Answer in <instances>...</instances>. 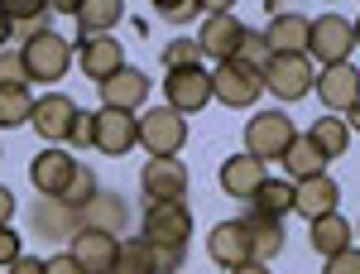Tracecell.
<instances>
[{
    "instance_id": "6da1fadb",
    "label": "cell",
    "mask_w": 360,
    "mask_h": 274,
    "mask_svg": "<svg viewBox=\"0 0 360 274\" xmlns=\"http://www.w3.org/2000/svg\"><path fill=\"white\" fill-rule=\"evenodd\" d=\"M20 58H25V73L29 82H63L68 77V68H72V44L53 34V29L44 25H25L20 29Z\"/></svg>"
},
{
    "instance_id": "7a4b0ae2",
    "label": "cell",
    "mask_w": 360,
    "mask_h": 274,
    "mask_svg": "<svg viewBox=\"0 0 360 274\" xmlns=\"http://www.w3.org/2000/svg\"><path fill=\"white\" fill-rule=\"evenodd\" d=\"M183 144H188V116H178L173 106L139 111V149L149 159H178Z\"/></svg>"
},
{
    "instance_id": "3957f363",
    "label": "cell",
    "mask_w": 360,
    "mask_h": 274,
    "mask_svg": "<svg viewBox=\"0 0 360 274\" xmlns=\"http://www.w3.org/2000/svg\"><path fill=\"white\" fill-rule=\"evenodd\" d=\"M298 135V125H293V116L288 111H255L245 120V154L250 159H283V149L293 144Z\"/></svg>"
},
{
    "instance_id": "277c9868",
    "label": "cell",
    "mask_w": 360,
    "mask_h": 274,
    "mask_svg": "<svg viewBox=\"0 0 360 274\" xmlns=\"http://www.w3.org/2000/svg\"><path fill=\"white\" fill-rule=\"evenodd\" d=\"M351 49H356V34H351V20L346 15H317L307 25V58L332 68V63H351Z\"/></svg>"
},
{
    "instance_id": "5b68a950",
    "label": "cell",
    "mask_w": 360,
    "mask_h": 274,
    "mask_svg": "<svg viewBox=\"0 0 360 274\" xmlns=\"http://www.w3.org/2000/svg\"><path fill=\"white\" fill-rule=\"evenodd\" d=\"M264 96V77L255 73V68H245V63H217L212 68V101H221V106H231V111H245V106H255Z\"/></svg>"
},
{
    "instance_id": "8992f818",
    "label": "cell",
    "mask_w": 360,
    "mask_h": 274,
    "mask_svg": "<svg viewBox=\"0 0 360 274\" xmlns=\"http://www.w3.org/2000/svg\"><path fill=\"white\" fill-rule=\"evenodd\" d=\"M317 82V68L307 54H274L269 68H264V87L274 92L278 101H303Z\"/></svg>"
},
{
    "instance_id": "52a82bcc",
    "label": "cell",
    "mask_w": 360,
    "mask_h": 274,
    "mask_svg": "<svg viewBox=\"0 0 360 274\" xmlns=\"http://www.w3.org/2000/svg\"><path fill=\"white\" fill-rule=\"evenodd\" d=\"M212 101V73L207 68H173L164 73V106H173L178 116H197Z\"/></svg>"
},
{
    "instance_id": "ba28073f",
    "label": "cell",
    "mask_w": 360,
    "mask_h": 274,
    "mask_svg": "<svg viewBox=\"0 0 360 274\" xmlns=\"http://www.w3.org/2000/svg\"><path fill=\"white\" fill-rule=\"evenodd\" d=\"M193 212L188 202H149L144 207V241L149 246H188Z\"/></svg>"
},
{
    "instance_id": "9c48e42d",
    "label": "cell",
    "mask_w": 360,
    "mask_h": 274,
    "mask_svg": "<svg viewBox=\"0 0 360 274\" xmlns=\"http://www.w3.org/2000/svg\"><path fill=\"white\" fill-rule=\"evenodd\" d=\"M91 125H96V135H91V149H101V154H111V159H120V154H130L139 144V116H130V111H91Z\"/></svg>"
},
{
    "instance_id": "30bf717a",
    "label": "cell",
    "mask_w": 360,
    "mask_h": 274,
    "mask_svg": "<svg viewBox=\"0 0 360 274\" xmlns=\"http://www.w3.org/2000/svg\"><path fill=\"white\" fill-rule=\"evenodd\" d=\"M72 173H77V154H68L63 144H49V149L34 154L29 183L39 188V197H63V188L72 183Z\"/></svg>"
},
{
    "instance_id": "8fae6325",
    "label": "cell",
    "mask_w": 360,
    "mask_h": 274,
    "mask_svg": "<svg viewBox=\"0 0 360 274\" xmlns=\"http://www.w3.org/2000/svg\"><path fill=\"white\" fill-rule=\"evenodd\" d=\"M139 188L149 202H183L188 197V164L183 159H144Z\"/></svg>"
},
{
    "instance_id": "7c38bea8",
    "label": "cell",
    "mask_w": 360,
    "mask_h": 274,
    "mask_svg": "<svg viewBox=\"0 0 360 274\" xmlns=\"http://www.w3.org/2000/svg\"><path fill=\"white\" fill-rule=\"evenodd\" d=\"M77 111H82V106H77L68 92H44V96L34 101L29 125L49 139V144H63V139H68V130H72V120H77Z\"/></svg>"
},
{
    "instance_id": "4fadbf2b",
    "label": "cell",
    "mask_w": 360,
    "mask_h": 274,
    "mask_svg": "<svg viewBox=\"0 0 360 274\" xmlns=\"http://www.w3.org/2000/svg\"><path fill=\"white\" fill-rule=\"evenodd\" d=\"M29 226H34L39 241H72V236L82 231V217H77V207H68L63 197H39V202L29 207Z\"/></svg>"
},
{
    "instance_id": "5bb4252c",
    "label": "cell",
    "mask_w": 360,
    "mask_h": 274,
    "mask_svg": "<svg viewBox=\"0 0 360 274\" xmlns=\"http://www.w3.org/2000/svg\"><path fill=\"white\" fill-rule=\"evenodd\" d=\"M312 92H317V101L332 111V116H341V111H351L360 101V73L351 68V63H332V68L317 73Z\"/></svg>"
},
{
    "instance_id": "9a60e30c",
    "label": "cell",
    "mask_w": 360,
    "mask_h": 274,
    "mask_svg": "<svg viewBox=\"0 0 360 274\" xmlns=\"http://www.w3.org/2000/svg\"><path fill=\"white\" fill-rule=\"evenodd\" d=\"M240 39H245V25L226 10V15H207L202 29H197V49L202 58H217V63H231L240 54Z\"/></svg>"
},
{
    "instance_id": "2e32d148",
    "label": "cell",
    "mask_w": 360,
    "mask_h": 274,
    "mask_svg": "<svg viewBox=\"0 0 360 274\" xmlns=\"http://www.w3.org/2000/svg\"><path fill=\"white\" fill-rule=\"evenodd\" d=\"M293 212L307 221L327 217V212H341V183L332 173H312V178H298L293 183Z\"/></svg>"
},
{
    "instance_id": "e0dca14e",
    "label": "cell",
    "mask_w": 360,
    "mask_h": 274,
    "mask_svg": "<svg viewBox=\"0 0 360 274\" xmlns=\"http://www.w3.org/2000/svg\"><path fill=\"white\" fill-rule=\"evenodd\" d=\"M77 68L101 87L115 68H125V49H120V39H115V34H86L82 44H77Z\"/></svg>"
},
{
    "instance_id": "ac0fdd59",
    "label": "cell",
    "mask_w": 360,
    "mask_h": 274,
    "mask_svg": "<svg viewBox=\"0 0 360 274\" xmlns=\"http://www.w3.org/2000/svg\"><path fill=\"white\" fill-rule=\"evenodd\" d=\"M144 101H149V77H144L139 68H130V63H125V68H115L111 77L101 82V106L130 111V116H135Z\"/></svg>"
},
{
    "instance_id": "d6986e66",
    "label": "cell",
    "mask_w": 360,
    "mask_h": 274,
    "mask_svg": "<svg viewBox=\"0 0 360 274\" xmlns=\"http://www.w3.org/2000/svg\"><path fill=\"white\" fill-rule=\"evenodd\" d=\"M68 255L82 265L86 274H111V265H115V250H120V241H115L111 231H91V226H82L72 241H68Z\"/></svg>"
},
{
    "instance_id": "ffe728a7",
    "label": "cell",
    "mask_w": 360,
    "mask_h": 274,
    "mask_svg": "<svg viewBox=\"0 0 360 274\" xmlns=\"http://www.w3.org/2000/svg\"><path fill=\"white\" fill-rule=\"evenodd\" d=\"M207 255H212L221 270H236V265L255 260L245 221H217V226H212V236H207Z\"/></svg>"
},
{
    "instance_id": "44dd1931",
    "label": "cell",
    "mask_w": 360,
    "mask_h": 274,
    "mask_svg": "<svg viewBox=\"0 0 360 274\" xmlns=\"http://www.w3.org/2000/svg\"><path fill=\"white\" fill-rule=\"evenodd\" d=\"M217 178H221V188L231 192V197H240V202H250V197L259 192V183L269 178V168L259 164V159H250V154H231V159H221V168H217Z\"/></svg>"
},
{
    "instance_id": "7402d4cb",
    "label": "cell",
    "mask_w": 360,
    "mask_h": 274,
    "mask_svg": "<svg viewBox=\"0 0 360 274\" xmlns=\"http://www.w3.org/2000/svg\"><path fill=\"white\" fill-rule=\"evenodd\" d=\"M351 241H356V226L341 217V212H327V217L307 221V246L317 250L322 260H327V255H341V250H351Z\"/></svg>"
},
{
    "instance_id": "603a6c76",
    "label": "cell",
    "mask_w": 360,
    "mask_h": 274,
    "mask_svg": "<svg viewBox=\"0 0 360 274\" xmlns=\"http://www.w3.org/2000/svg\"><path fill=\"white\" fill-rule=\"evenodd\" d=\"M77 217H82V226H91V231H111V236H120V231H125V221H130V207H125V197H120V192L96 188V197L86 202Z\"/></svg>"
},
{
    "instance_id": "cb8c5ba5",
    "label": "cell",
    "mask_w": 360,
    "mask_h": 274,
    "mask_svg": "<svg viewBox=\"0 0 360 274\" xmlns=\"http://www.w3.org/2000/svg\"><path fill=\"white\" fill-rule=\"evenodd\" d=\"M240 221H245V231H250V250H255V260H259V265H269L278 250H283V221L264 217V212H255V207H250Z\"/></svg>"
},
{
    "instance_id": "d4e9b609",
    "label": "cell",
    "mask_w": 360,
    "mask_h": 274,
    "mask_svg": "<svg viewBox=\"0 0 360 274\" xmlns=\"http://www.w3.org/2000/svg\"><path fill=\"white\" fill-rule=\"evenodd\" d=\"M307 15H293V10H283V15H274L269 20V29H264V39H269V49L274 54H307Z\"/></svg>"
},
{
    "instance_id": "484cf974",
    "label": "cell",
    "mask_w": 360,
    "mask_h": 274,
    "mask_svg": "<svg viewBox=\"0 0 360 274\" xmlns=\"http://www.w3.org/2000/svg\"><path fill=\"white\" fill-rule=\"evenodd\" d=\"M278 164L288 168V183H298V178H312V173H327V154L312 144V135H293V144L283 149Z\"/></svg>"
},
{
    "instance_id": "4316f807",
    "label": "cell",
    "mask_w": 360,
    "mask_h": 274,
    "mask_svg": "<svg viewBox=\"0 0 360 274\" xmlns=\"http://www.w3.org/2000/svg\"><path fill=\"white\" fill-rule=\"evenodd\" d=\"M307 135H312V144L327 154V164H332V159H346V149H351V125H346L341 116H332V111L317 116V120L307 125Z\"/></svg>"
},
{
    "instance_id": "83f0119b",
    "label": "cell",
    "mask_w": 360,
    "mask_h": 274,
    "mask_svg": "<svg viewBox=\"0 0 360 274\" xmlns=\"http://www.w3.org/2000/svg\"><path fill=\"white\" fill-rule=\"evenodd\" d=\"M120 15H125V0H82L77 5V29L86 34H111L120 25Z\"/></svg>"
},
{
    "instance_id": "f1b7e54d",
    "label": "cell",
    "mask_w": 360,
    "mask_h": 274,
    "mask_svg": "<svg viewBox=\"0 0 360 274\" xmlns=\"http://www.w3.org/2000/svg\"><path fill=\"white\" fill-rule=\"evenodd\" d=\"M250 207H255V212H264V217L283 221L288 212H293V183H283V178H264L259 192L250 197Z\"/></svg>"
},
{
    "instance_id": "f546056e",
    "label": "cell",
    "mask_w": 360,
    "mask_h": 274,
    "mask_svg": "<svg viewBox=\"0 0 360 274\" xmlns=\"http://www.w3.org/2000/svg\"><path fill=\"white\" fill-rule=\"evenodd\" d=\"M111 274H154V246H149L144 236H130V241H120Z\"/></svg>"
},
{
    "instance_id": "4dcf8cb0",
    "label": "cell",
    "mask_w": 360,
    "mask_h": 274,
    "mask_svg": "<svg viewBox=\"0 0 360 274\" xmlns=\"http://www.w3.org/2000/svg\"><path fill=\"white\" fill-rule=\"evenodd\" d=\"M29 116H34V96H29V87H0V130L29 125Z\"/></svg>"
},
{
    "instance_id": "1f68e13d",
    "label": "cell",
    "mask_w": 360,
    "mask_h": 274,
    "mask_svg": "<svg viewBox=\"0 0 360 274\" xmlns=\"http://www.w3.org/2000/svg\"><path fill=\"white\" fill-rule=\"evenodd\" d=\"M269 58H274V49H269V39H264V29H245V39H240V54H236V63H245V68H255V73L264 77V68H269Z\"/></svg>"
},
{
    "instance_id": "d6a6232c",
    "label": "cell",
    "mask_w": 360,
    "mask_h": 274,
    "mask_svg": "<svg viewBox=\"0 0 360 274\" xmlns=\"http://www.w3.org/2000/svg\"><path fill=\"white\" fill-rule=\"evenodd\" d=\"M159 58H164V73H173V68H202V49H197V39H168Z\"/></svg>"
},
{
    "instance_id": "836d02e7",
    "label": "cell",
    "mask_w": 360,
    "mask_h": 274,
    "mask_svg": "<svg viewBox=\"0 0 360 274\" xmlns=\"http://www.w3.org/2000/svg\"><path fill=\"white\" fill-rule=\"evenodd\" d=\"M91 197H96V173H91V168H86V164H77V173H72V183L63 188V202L82 212V207H86V202H91Z\"/></svg>"
},
{
    "instance_id": "e575fe53",
    "label": "cell",
    "mask_w": 360,
    "mask_h": 274,
    "mask_svg": "<svg viewBox=\"0 0 360 274\" xmlns=\"http://www.w3.org/2000/svg\"><path fill=\"white\" fill-rule=\"evenodd\" d=\"M149 5L168 25H193V15H202V0H149Z\"/></svg>"
},
{
    "instance_id": "d590c367",
    "label": "cell",
    "mask_w": 360,
    "mask_h": 274,
    "mask_svg": "<svg viewBox=\"0 0 360 274\" xmlns=\"http://www.w3.org/2000/svg\"><path fill=\"white\" fill-rule=\"evenodd\" d=\"M0 10L15 20V29H25V25H39V15L49 10V0H0Z\"/></svg>"
},
{
    "instance_id": "8d00e7d4",
    "label": "cell",
    "mask_w": 360,
    "mask_h": 274,
    "mask_svg": "<svg viewBox=\"0 0 360 274\" xmlns=\"http://www.w3.org/2000/svg\"><path fill=\"white\" fill-rule=\"evenodd\" d=\"M0 87H29V73H25L20 49H0Z\"/></svg>"
},
{
    "instance_id": "74e56055",
    "label": "cell",
    "mask_w": 360,
    "mask_h": 274,
    "mask_svg": "<svg viewBox=\"0 0 360 274\" xmlns=\"http://www.w3.org/2000/svg\"><path fill=\"white\" fill-rule=\"evenodd\" d=\"M188 260V246H154V274H178Z\"/></svg>"
},
{
    "instance_id": "f35d334b",
    "label": "cell",
    "mask_w": 360,
    "mask_h": 274,
    "mask_svg": "<svg viewBox=\"0 0 360 274\" xmlns=\"http://www.w3.org/2000/svg\"><path fill=\"white\" fill-rule=\"evenodd\" d=\"M20 255H25V241H20V231H15V226H0V270H10Z\"/></svg>"
},
{
    "instance_id": "ab89813d",
    "label": "cell",
    "mask_w": 360,
    "mask_h": 274,
    "mask_svg": "<svg viewBox=\"0 0 360 274\" xmlns=\"http://www.w3.org/2000/svg\"><path fill=\"white\" fill-rule=\"evenodd\" d=\"M322 274H360V250H341V255H327V265H322Z\"/></svg>"
},
{
    "instance_id": "60d3db41",
    "label": "cell",
    "mask_w": 360,
    "mask_h": 274,
    "mask_svg": "<svg viewBox=\"0 0 360 274\" xmlns=\"http://www.w3.org/2000/svg\"><path fill=\"white\" fill-rule=\"evenodd\" d=\"M91 135H96V125H91V111H77V120H72V130H68V144H77V149H91Z\"/></svg>"
},
{
    "instance_id": "b9f144b4",
    "label": "cell",
    "mask_w": 360,
    "mask_h": 274,
    "mask_svg": "<svg viewBox=\"0 0 360 274\" xmlns=\"http://www.w3.org/2000/svg\"><path fill=\"white\" fill-rule=\"evenodd\" d=\"M44 274H86V270L63 250V255H49V260H44Z\"/></svg>"
},
{
    "instance_id": "7bdbcfd3",
    "label": "cell",
    "mask_w": 360,
    "mask_h": 274,
    "mask_svg": "<svg viewBox=\"0 0 360 274\" xmlns=\"http://www.w3.org/2000/svg\"><path fill=\"white\" fill-rule=\"evenodd\" d=\"M5 274H44V260H39V255H20Z\"/></svg>"
},
{
    "instance_id": "ee69618b",
    "label": "cell",
    "mask_w": 360,
    "mask_h": 274,
    "mask_svg": "<svg viewBox=\"0 0 360 274\" xmlns=\"http://www.w3.org/2000/svg\"><path fill=\"white\" fill-rule=\"evenodd\" d=\"M10 217H15V192L0 183V226H10Z\"/></svg>"
},
{
    "instance_id": "f6af8a7d",
    "label": "cell",
    "mask_w": 360,
    "mask_h": 274,
    "mask_svg": "<svg viewBox=\"0 0 360 274\" xmlns=\"http://www.w3.org/2000/svg\"><path fill=\"white\" fill-rule=\"evenodd\" d=\"M77 5H82V0H49L53 15H72V20H77Z\"/></svg>"
},
{
    "instance_id": "bcb514c9",
    "label": "cell",
    "mask_w": 360,
    "mask_h": 274,
    "mask_svg": "<svg viewBox=\"0 0 360 274\" xmlns=\"http://www.w3.org/2000/svg\"><path fill=\"white\" fill-rule=\"evenodd\" d=\"M10 39H15V20H10V15H5V10H0V49H5V44H10Z\"/></svg>"
},
{
    "instance_id": "7dc6e473",
    "label": "cell",
    "mask_w": 360,
    "mask_h": 274,
    "mask_svg": "<svg viewBox=\"0 0 360 274\" xmlns=\"http://www.w3.org/2000/svg\"><path fill=\"white\" fill-rule=\"evenodd\" d=\"M226 274H269V265H259V260H245V265H236V270Z\"/></svg>"
},
{
    "instance_id": "c3c4849f",
    "label": "cell",
    "mask_w": 360,
    "mask_h": 274,
    "mask_svg": "<svg viewBox=\"0 0 360 274\" xmlns=\"http://www.w3.org/2000/svg\"><path fill=\"white\" fill-rule=\"evenodd\" d=\"M231 5H236V0H202V10H207V15H226Z\"/></svg>"
},
{
    "instance_id": "681fc988",
    "label": "cell",
    "mask_w": 360,
    "mask_h": 274,
    "mask_svg": "<svg viewBox=\"0 0 360 274\" xmlns=\"http://www.w3.org/2000/svg\"><path fill=\"white\" fill-rule=\"evenodd\" d=\"M346 125H351V135H360V101L346 111Z\"/></svg>"
},
{
    "instance_id": "f907efd6",
    "label": "cell",
    "mask_w": 360,
    "mask_h": 274,
    "mask_svg": "<svg viewBox=\"0 0 360 274\" xmlns=\"http://www.w3.org/2000/svg\"><path fill=\"white\" fill-rule=\"evenodd\" d=\"M351 34H356V49H360V20H356V25H351Z\"/></svg>"
},
{
    "instance_id": "816d5d0a",
    "label": "cell",
    "mask_w": 360,
    "mask_h": 274,
    "mask_svg": "<svg viewBox=\"0 0 360 274\" xmlns=\"http://www.w3.org/2000/svg\"><path fill=\"white\" fill-rule=\"evenodd\" d=\"M0 274H5V270H0Z\"/></svg>"
}]
</instances>
